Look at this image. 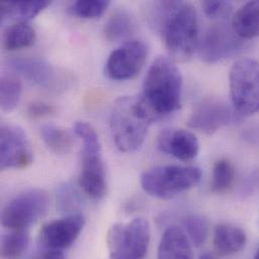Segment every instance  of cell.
<instances>
[{"label":"cell","mask_w":259,"mask_h":259,"mask_svg":"<svg viewBox=\"0 0 259 259\" xmlns=\"http://www.w3.org/2000/svg\"><path fill=\"white\" fill-rule=\"evenodd\" d=\"M152 24L162 35L165 48L177 61L189 60L198 45L199 20L194 6L182 1L154 3Z\"/></svg>","instance_id":"cell-1"},{"label":"cell","mask_w":259,"mask_h":259,"mask_svg":"<svg viewBox=\"0 0 259 259\" xmlns=\"http://www.w3.org/2000/svg\"><path fill=\"white\" fill-rule=\"evenodd\" d=\"M182 89L183 77L174 61L158 57L147 71L141 98L155 118L165 116L181 108Z\"/></svg>","instance_id":"cell-2"},{"label":"cell","mask_w":259,"mask_h":259,"mask_svg":"<svg viewBox=\"0 0 259 259\" xmlns=\"http://www.w3.org/2000/svg\"><path fill=\"white\" fill-rule=\"evenodd\" d=\"M155 116L141 97L123 96L113 104L110 128L117 148L133 152L143 143Z\"/></svg>","instance_id":"cell-3"},{"label":"cell","mask_w":259,"mask_h":259,"mask_svg":"<svg viewBox=\"0 0 259 259\" xmlns=\"http://www.w3.org/2000/svg\"><path fill=\"white\" fill-rule=\"evenodd\" d=\"M202 171L197 166L159 165L144 171L140 183L151 197L169 200L197 186Z\"/></svg>","instance_id":"cell-4"},{"label":"cell","mask_w":259,"mask_h":259,"mask_svg":"<svg viewBox=\"0 0 259 259\" xmlns=\"http://www.w3.org/2000/svg\"><path fill=\"white\" fill-rule=\"evenodd\" d=\"M150 241V228L143 218L116 223L108 231L107 247L110 259H145Z\"/></svg>","instance_id":"cell-5"},{"label":"cell","mask_w":259,"mask_h":259,"mask_svg":"<svg viewBox=\"0 0 259 259\" xmlns=\"http://www.w3.org/2000/svg\"><path fill=\"white\" fill-rule=\"evenodd\" d=\"M230 95L234 108L242 115L259 112V62L243 58L236 61L229 73Z\"/></svg>","instance_id":"cell-6"},{"label":"cell","mask_w":259,"mask_h":259,"mask_svg":"<svg viewBox=\"0 0 259 259\" xmlns=\"http://www.w3.org/2000/svg\"><path fill=\"white\" fill-rule=\"evenodd\" d=\"M48 207L49 197L45 191L26 190L6 205L1 215V223L11 230L25 229L42 217Z\"/></svg>","instance_id":"cell-7"},{"label":"cell","mask_w":259,"mask_h":259,"mask_svg":"<svg viewBox=\"0 0 259 259\" xmlns=\"http://www.w3.org/2000/svg\"><path fill=\"white\" fill-rule=\"evenodd\" d=\"M244 48L241 38L233 29L224 23L212 25L199 44V56L208 64H215L237 55Z\"/></svg>","instance_id":"cell-8"},{"label":"cell","mask_w":259,"mask_h":259,"mask_svg":"<svg viewBox=\"0 0 259 259\" xmlns=\"http://www.w3.org/2000/svg\"><path fill=\"white\" fill-rule=\"evenodd\" d=\"M146 57L147 47L142 41L131 40L111 53L106 63L105 73L112 80H130L141 71Z\"/></svg>","instance_id":"cell-9"},{"label":"cell","mask_w":259,"mask_h":259,"mask_svg":"<svg viewBox=\"0 0 259 259\" xmlns=\"http://www.w3.org/2000/svg\"><path fill=\"white\" fill-rule=\"evenodd\" d=\"M33 159L32 150L23 130L15 125H2L0 130V167L24 168Z\"/></svg>","instance_id":"cell-10"},{"label":"cell","mask_w":259,"mask_h":259,"mask_svg":"<svg viewBox=\"0 0 259 259\" xmlns=\"http://www.w3.org/2000/svg\"><path fill=\"white\" fill-rule=\"evenodd\" d=\"M238 118L224 101L208 98L199 103L188 120L189 127L206 134H213Z\"/></svg>","instance_id":"cell-11"},{"label":"cell","mask_w":259,"mask_h":259,"mask_svg":"<svg viewBox=\"0 0 259 259\" xmlns=\"http://www.w3.org/2000/svg\"><path fill=\"white\" fill-rule=\"evenodd\" d=\"M85 226L81 214L67 215L45 224L40 230V241L49 249L63 250L71 247L80 236Z\"/></svg>","instance_id":"cell-12"},{"label":"cell","mask_w":259,"mask_h":259,"mask_svg":"<svg viewBox=\"0 0 259 259\" xmlns=\"http://www.w3.org/2000/svg\"><path fill=\"white\" fill-rule=\"evenodd\" d=\"M158 149L180 160L194 159L200 149V144L191 131L182 128L163 130L157 137Z\"/></svg>","instance_id":"cell-13"},{"label":"cell","mask_w":259,"mask_h":259,"mask_svg":"<svg viewBox=\"0 0 259 259\" xmlns=\"http://www.w3.org/2000/svg\"><path fill=\"white\" fill-rule=\"evenodd\" d=\"M79 185L83 192L93 200L102 199L107 190L106 172L101 153L82 154Z\"/></svg>","instance_id":"cell-14"},{"label":"cell","mask_w":259,"mask_h":259,"mask_svg":"<svg viewBox=\"0 0 259 259\" xmlns=\"http://www.w3.org/2000/svg\"><path fill=\"white\" fill-rule=\"evenodd\" d=\"M8 67L27 81L45 88L57 84L58 73L47 61L36 58H15L8 61Z\"/></svg>","instance_id":"cell-15"},{"label":"cell","mask_w":259,"mask_h":259,"mask_svg":"<svg viewBox=\"0 0 259 259\" xmlns=\"http://www.w3.org/2000/svg\"><path fill=\"white\" fill-rule=\"evenodd\" d=\"M157 259H193L189 237L178 226L168 227L162 234Z\"/></svg>","instance_id":"cell-16"},{"label":"cell","mask_w":259,"mask_h":259,"mask_svg":"<svg viewBox=\"0 0 259 259\" xmlns=\"http://www.w3.org/2000/svg\"><path fill=\"white\" fill-rule=\"evenodd\" d=\"M214 247L221 256H229L242 250L246 244L244 231L236 226L221 224L214 231Z\"/></svg>","instance_id":"cell-17"},{"label":"cell","mask_w":259,"mask_h":259,"mask_svg":"<svg viewBox=\"0 0 259 259\" xmlns=\"http://www.w3.org/2000/svg\"><path fill=\"white\" fill-rule=\"evenodd\" d=\"M234 31L243 39L259 36V1H250L242 6L232 20Z\"/></svg>","instance_id":"cell-18"},{"label":"cell","mask_w":259,"mask_h":259,"mask_svg":"<svg viewBox=\"0 0 259 259\" xmlns=\"http://www.w3.org/2000/svg\"><path fill=\"white\" fill-rule=\"evenodd\" d=\"M51 4V1H2L0 4L1 20L13 17L21 22L29 20Z\"/></svg>","instance_id":"cell-19"},{"label":"cell","mask_w":259,"mask_h":259,"mask_svg":"<svg viewBox=\"0 0 259 259\" xmlns=\"http://www.w3.org/2000/svg\"><path fill=\"white\" fill-rule=\"evenodd\" d=\"M105 35L111 41H120L130 37L136 30V21L130 12H114L105 24Z\"/></svg>","instance_id":"cell-20"},{"label":"cell","mask_w":259,"mask_h":259,"mask_svg":"<svg viewBox=\"0 0 259 259\" xmlns=\"http://www.w3.org/2000/svg\"><path fill=\"white\" fill-rule=\"evenodd\" d=\"M35 40V30L25 22H17L6 28L3 34V47L15 51L30 47Z\"/></svg>","instance_id":"cell-21"},{"label":"cell","mask_w":259,"mask_h":259,"mask_svg":"<svg viewBox=\"0 0 259 259\" xmlns=\"http://www.w3.org/2000/svg\"><path fill=\"white\" fill-rule=\"evenodd\" d=\"M40 135L46 145L56 154H67L73 147L74 141L69 131L55 124L42 125Z\"/></svg>","instance_id":"cell-22"},{"label":"cell","mask_w":259,"mask_h":259,"mask_svg":"<svg viewBox=\"0 0 259 259\" xmlns=\"http://www.w3.org/2000/svg\"><path fill=\"white\" fill-rule=\"evenodd\" d=\"M29 235L25 229L11 230L1 242V256L4 259H20L27 249Z\"/></svg>","instance_id":"cell-23"},{"label":"cell","mask_w":259,"mask_h":259,"mask_svg":"<svg viewBox=\"0 0 259 259\" xmlns=\"http://www.w3.org/2000/svg\"><path fill=\"white\" fill-rule=\"evenodd\" d=\"M22 86L20 81L12 75H4L0 82V105L5 113L11 112L19 103Z\"/></svg>","instance_id":"cell-24"},{"label":"cell","mask_w":259,"mask_h":259,"mask_svg":"<svg viewBox=\"0 0 259 259\" xmlns=\"http://www.w3.org/2000/svg\"><path fill=\"white\" fill-rule=\"evenodd\" d=\"M235 179V168L228 159H219L212 172L211 191L216 194H221L229 190Z\"/></svg>","instance_id":"cell-25"},{"label":"cell","mask_w":259,"mask_h":259,"mask_svg":"<svg viewBox=\"0 0 259 259\" xmlns=\"http://www.w3.org/2000/svg\"><path fill=\"white\" fill-rule=\"evenodd\" d=\"M82 200L77 189L70 183L61 185L57 190V207L68 215L78 214L76 211L81 207Z\"/></svg>","instance_id":"cell-26"},{"label":"cell","mask_w":259,"mask_h":259,"mask_svg":"<svg viewBox=\"0 0 259 259\" xmlns=\"http://www.w3.org/2000/svg\"><path fill=\"white\" fill-rule=\"evenodd\" d=\"M183 227L185 233L195 246L204 244L208 237V222L203 216L192 214L185 217Z\"/></svg>","instance_id":"cell-27"},{"label":"cell","mask_w":259,"mask_h":259,"mask_svg":"<svg viewBox=\"0 0 259 259\" xmlns=\"http://www.w3.org/2000/svg\"><path fill=\"white\" fill-rule=\"evenodd\" d=\"M74 132L83 140L84 147L82 154L101 153L99 136L91 124L84 121H78L74 124Z\"/></svg>","instance_id":"cell-28"},{"label":"cell","mask_w":259,"mask_h":259,"mask_svg":"<svg viewBox=\"0 0 259 259\" xmlns=\"http://www.w3.org/2000/svg\"><path fill=\"white\" fill-rule=\"evenodd\" d=\"M110 1L105 0H79L72 4V12L82 18H96L101 16L108 8Z\"/></svg>","instance_id":"cell-29"},{"label":"cell","mask_w":259,"mask_h":259,"mask_svg":"<svg viewBox=\"0 0 259 259\" xmlns=\"http://www.w3.org/2000/svg\"><path fill=\"white\" fill-rule=\"evenodd\" d=\"M204 12L210 18L224 19L228 17L232 10V4L229 1H204L202 3Z\"/></svg>","instance_id":"cell-30"},{"label":"cell","mask_w":259,"mask_h":259,"mask_svg":"<svg viewBox=\"0 0 259 259\" xmlns=\"http://www.w3.org/2000/svg\"><path fill=\"white\" fill-rule=\"evenodd\" d=\"M56 112V108L45 102H32L28 104L26 108V114L28 117L37 119L41 117H47Z\"/></svg>","instance_id":"cell-31"},{"label":"cell","mask_w":259,"mask_h":259,"mask_svg":"<svg viewBox=\"0 0 259 259\" xmlns=\"http://www.w3.org/2000/svg\"><path fill=\"white\" fill-rule=\"evenodd\" d=\"M36 259H67L62 250L49 249L48 251L40 254Z\"/></svg>","instance_id":"cell-32"},{"label":"cell","mask_w":259,"mask_h":259,"mask_svg":"<svg viewBox=\"0 0 259 259\" xmlns=\"http://www.w3.org/2000/svg\"><path fill=\"white\" fill-rule=\"evenodd\" d=\"M200 259H217L213 254H210V253H207V254H204L203 256H201Z\"/></svg>","instance_id":"cell-33"},{"label":"cell","mask_w":259,"mask_h":259,"mask_svg":"<svg viewBox=\"0 0 259 259\" xmlns=\"http://www.w3.org/2000/svg\"><path fill=\"white\" fill-rule=\"evenodd\" d=\"M253 259H259V249L257 250V252H256V254H255V256H254Z\"/></svg>","instance_id":"cell-34"}]
</instances>
